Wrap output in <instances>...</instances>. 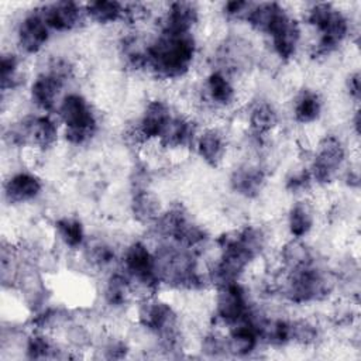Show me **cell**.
I'll return each mask as SVG.
<instances>
[{"label":"cell","mask_w":361,"mask_h":361,"mask_svg":"<svg viewBox=\"0 0 361 361\" xmlns=\"http://www.w3.org/2000/svg\"><path fill=\"white\" fill-rule=\"evenodd\" d=\"M69 85L66 79L42 66L28 82L27 96L38 113L55 114Z\"/></svg>","instance_id":"9"},{"label":"cell","mask_w":361,"mask_h":361,"mask_svg":"<svg viewBox=\"0 0 361 361\" xmlns=\"http://www.w3.org/2000/svg\"><path fill=\"white\" fill-rule=\"evenodd\" d=\"M210 309V326L227 330L247 320L257 303L244 281L233 282L213 289Z\"/></svg>","instance_id":"4"},{"label":"cell","mask_w":361,"mask_h":361,"mask_svg":"<svg viewBox=\"0 0 361 361\" xmlns=\"http://www.w3.org/2000/svg\"><path fill=\"white\" fill-rule=\"evenodd\" d=\"M45 192L44 179L32 169H16L3 182V199L11 207L37 202Z\"/></svg>","instance_id":"12"},{"label":"cell","mask_w":361,"mask_h":361,"mask_svg":"<svg viewBox=\"0 0 361 361\" xmlns=\"http://www.w3.org/2000/svg\"><path fill=\"white\" fill-rule=\"evenodd\" d=\"M244 117L248 135L259 140H269L281 127V110L267 96L251 97L244 107Z\"/></svg>","instance_id":"11"},{"label":"cell","mask_w":361,"mask_h":361,"mask_svg":"<svg viewBox=\"0 0 361 361\" xmlns=\"http://www.w3.org/2000/svg\"><path fill=\"white\" fill-rule=\"evenodd\" d=\"M230 135L221 124H203L196 135L192 152L210 169L221 168L230 155Z\"/></svg>","instance_id":"10"},{"label":"cell","mask_w":361,"mask_h":361,"mask_svg":"<svg viewBox=\"0 0 361 361\" xmlns=\"http://www.w3.org/2000/svg\"><path fill=\"white\" fill-rule=\"evenodd\" d=\"M24 85H28L24 71V56L16 49H4L0 58L1 99L11 97Z\"/></svg>","instance_id":"19"},{"label":"cell","mask_w":361,"mask_h":361,"mask_svg":"<svg viewBox=\"0 0 361 361\" xmlns=\"http://www.w3.org/2000/svg\"><path fill=\"white\" fill-rule=\"evenodd\" d=\"M96 345L94 351L100 353V357L107 358V360H120L128 357L130 351L133 350L128 340L126 337L110 333L103 336Z\"/></svg>","instance_id":"23"},{"label":"cell","mask_w":361,"mask_h":361,"mask_svg":"<svg viewBox=\"0 0 361 361\" xmlns=\"http://www.w3.org/2000/svg\"><path fill=\"white\" fill-rule=\"evenodd\" d=\"M196 100L204 111L213 114L233 111L240 102L237 79L226 72L210 68L196 92Z\"/></svg>","instance_id":"6"},{"label":"cell","mask_w":361,"mask_h":361,"mask_svg":"<svg viewBox=\"0 0 361 361\" xmlns=\"http://www.w3.org/2000/svg\"><path fill=\"white\" fill-rule=\"evenodd\" d=\"M202 21L199 4L192 1H172L165 4L157 18V30L172 34H196Z\"/></svg>","instance_id":"13"},{"label":"cell","mask_w":361,"mask_h":361,"mask_svg":"<svg viewBox=\"0 0 361 361\" xmlns=\"http://www.w3.org/2000/svg\"><path fill=\"white\" fill-rule=\"evenodd\" d=\"M268 183L269 166L258 152L238 161L227 175L228 190L243 200H258Z\"/></svg>","instance_id":"5"},{"label":"cell","mask_w":361,"mask_h":361,"mask_svg":"<svg viewBox=\"0 0 361 361\" xmlns=\"http://www.w3.org/2000/svg\"><path fill=\"white\" fill-rule=\"evenodd\" d=\"M283 224L288 238L307 240L317 224V206L313 196L293 199L286 207Z\"/></svg>","instance_id":"16"},{"label":"cell","mask_w":361,"mask_h":361,"mask_svg":"<svg viewBox=\"0 0 361 361\" xmlns=\"http://www.w3.org/2000/svg\"><path fill=\"white\" fill-rule=\"evenodd\" d=\"M269 54L281 63H290L305 47V30L302 21L288 11V14L265 37Z\"/></svg>","instance_id":"7"},{"label":"cell","mask_w":361,"mask_h":361,"mask_svg":"<svg viewBox=\"0 0 361 361\" xmlns=\"http://www.w3.org/2000/svg\"><path fill=\"white\" fill-rule=\"evenodd\" d=\"M38 7L54 34L75 32L87 23L83 4L76 1H54Z\"/></svg>","instance_id":"14"},{"label":"cell","mask_w":361,"mask_h":361,"mask_svg":"<svg viewBox=\"0 0 361 361\" xmlns=\"http://www.w3.org/2000/svg\"><path fill=\"white\" fill-rule=\"evenodd\" d=\"M52 31L44 20L39 7H34L27 11L16 25L14 30V42L16 51L24 58L38 56L48 47Z\"/></svg>","instance_id":"8"},{"label":"cell","mask_w":361,"mask_h":361,"mask_svg":"<svg viewBox=\"0 0 361 361\" xmlns=\"http://www.w3.org/2000/svg\"><path fill=\"white\" fill-rule=\"evenodd\" d=\"M197 351L204 358H230L227 348L226 331L210 326L197 340Z\"/></svg>","instance_id":"22"},{"label":"cell","mask_w":361,"mask_h":361,"mask_svg":"<svg viewBox=\"0 0 361 361\" xmlns=\"http://www.w3.org/2000/svg\"><path fill=\"white\" fill-rule=\"evenodd\" d=\"M52 237L68 252L78 254L87 241L85 221L76 214H61L52 221Z\"/></svg>","instance_id":"18"},{"label":"cell","mask_w":361,"mask_h":361,"mask_svg":"<svg viewBox=\"0 0 361 361\" xmlns=\"http://www.w3.org/2000/svg\"><path fill=\"white\" fill-rule=\"evenodd\" d=\"M87 23L99 27H111L114 24H126V3L96 0L83 4Z\"/></svg>","instance_id":"21"},{"label":"cell","mask_w":361,"mask_h":361,"mask_svg":"<svg viewBox=\"0 0 361 361\" xmlns=\"http://www.w3.org/2000/svg\"><path fill=\"white\" fill-rule=\"evenodd\" d=\"M360 71L358 68H353L345 73L343 80V94L350 103V107H360Z\"/></svg>","instance_id":"24"},{"label":"cell","mask_w":361,"mask_h":361,"mask_svg":"<svg viewBox=\"0 0 361 361\" xmlns=\"http://www.w3.org/2000/svg\"><path fill=\"white\" fill-rule=\"evenodd\" d=\"M288 8L276 1H268V3H254L245 24L248 28L265 38L271 30L288 14Z\"/></svg>","instance_id":"20"},{"label":"cell","mask_w":361,"mask_h":361,"mask_svg":"<svg viewBox=\"0 0 361 361\" xmlns=\"http://www.w3.org/2000/svg\"><path fill=\"white\" fill-rule=\"evenodd\" d=\"M350 140L336 131L324 133L317 138L306 164L314 188L329 189L340 182L348 162L358 157Z\"/></svg>","instance_id":"3"},{"label":"cell","mask_w":361,"mask_h":361,"mask_svg":"<svg viewBox=\"0 0 361 361\" xmlns=\"http://www.w3.org/2000/svg\"><path fill=\"white\" fill-rule=\"evenodd\" d=\"M55 116L61 124L62 141L72 148L89 147L102 131V113L79 90H68L63 94Z\"/></svg>","instance_id":"2"},{"label":"cell","mask_w":361,"mask_h":361,"mask_svg":"<svg viewBox=\"0 0 361 361\" xmlns=\"http://www.w3.org/2000/svg\"><path fill=\"white\" fill-rule=\"evenodd\" d=\"M128 213L135 224L148 228L162 213L164 204L157 192L151 186L131 189L128 197Z\"/></svg>","instance_id":"17"},{"label":"cell","mask_w":361,"mask_h":361,"mask_svg":"<svg viewBox=\"0 0 361 361\" xmlns=\"http://www.w3.org/2000/svg\"><path fill=\"white\" fill-rule=\"evenodd\" d=\"M254 3L251 1H226L221 4L220 13L226 21L245 23Z\"/></svg>","instance_id":"25"},{"label":"cell","mask_w":361,"mask_h":361,"mask_svg":"<svg viewBox=\"0 0 361 361\" xmlns=\"http://www.w3.org/2000/svg\"><path fill=\"white\" fill-rule=\"evenodd\" d=\"M326 106L327 102L319 89L313 86H300L290 97L289 113L295 124L306 128L320 123Z\"/></svg>","instance_id":"15"},{"label":"cell","mask_w":361,"mask_h":361,"mask_svg":"<svg viewBox=\"0 0 361 361\" xmlns=\"http://www.w3.org/2000/svg\"><path fill=\"white\" fill-rule=\"evenodd\" d=\"M197 56L196 34H172L155 28L149 35L144 73L159 83H176L192 73Z\"/></svg>","instance_id":"1"}]
</instances>
